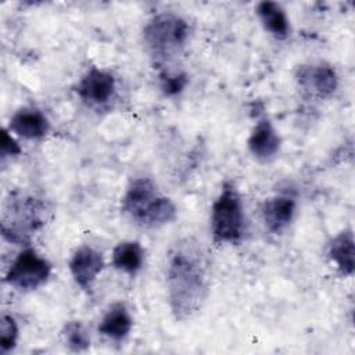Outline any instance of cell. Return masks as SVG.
Masks as SVG:
<instances>
[{"label": "cell", "instance_id": "1", "mask_svg": "<svg viewBox=\"0 0 355 355\" xmlns=\"http://www.w3.org/2000/svg\"><path fill=\"white\" fill-rule=\"evenodd\" d=\"M205 254L193 239L179 240L168 254L166 288L172 315L176 320L193 318L208 294Z\"/></svg>", "mask_w": 355, "mask_h": 355}, {"label": "cell", "instance_id": "2", "mask_svg": "<svg viewBox=\"0 0 355 355\" xmlns=\"http://www.w3.org/2000/svg\"><path fill=\"white\" fill-rule=\"evenodd\" d=\"M122 211L132 222L148 229L168 225L178 215L172 200L162 196L157 184L146 176L130 180L122 197Z\"/></svg>", "mask_w": 355, "mask_h": 355}, {"label": "cell", "instance_id": "3", "mask_svg": "<svg viewBox=\"0 0 355 355\" xmlns=\"http://www.w3.org/2000/svg\"><path fill=\"white\" fill-rule=\"evenodd\" d=\"M46 204L32 196L10 197L1 216V234L14 244L26 245L46 223Z\"/></svg>", "mask_w": 355, "mask_h": 355}, {"label": "cell", "instance_id": "4", "mask_svg": "<svg viewBox=\"0 0 355 355\" xmlns=\"http://www.w3.org/2000/svg\"><path fill=\"white\" fill-rule=\"evenodd\" d=\"M190 33L187 21L171 11L151 17L143 28V42L155 61L176 55L186 44Z\"/></svg>", "mask_w": 355, "mask_h": 355}, {"label": "cell", "instance_id": "5", "mask_svg": "<svg viewBox=\"0 0 355 355\" xmlns=\"http://www.w3.org/2000/svg\"><path fill=\"white\" fill-rule=\"evenodd\" d=\"M245 229L241 196L232 180H226L211 209V233L218 244H237Z\"/></svg>", "mask_w": 355, "mask_h": 355}, {"label": "cell", "instance_id": "6", "mask_svg": "<svg viewBox=\"0 0 355 355\" xmlns=\"http://www.w3.org/2000/svg\"><path fill=\"white\" fill-rule=\"evenodd\" d=\"M51 275V263L33 248L22 250L6 273V283L21 291H32L43 286Z\"/></svg>", "mask_w": 355, "mask_h": 355}, {"label": "cell", "instance_id": "7", "mask_svg": "<svg viewBox=\"0 0 355 355\" xmlns=\"http://www.w3.org/2000/svg\"><path fill=\"white\" fill-rule=\"evenodd\" d=\"M295 80L301 89L319 98L333 96L338 87L337 72L326 62L300 65L295 71Z\"/></svg>", "mask_w": 355, "mask_h": 355}, {"label": "cell", "instance_id": "8", "mask_svg": "<svg viewBox=\"0 0 355 355\" xmlns=\"http://www.w3.org/2000/svg\"><path fill=\"white\" fill-rule=\"evenodd\" d=\"M75 90L83 103L90 107H100L112 98L115 78L112 73L93 67L80 78Z\"/></svg>", "mask_w": 355, "mask_h": 355}, {"label": "cell", "instance_id": "9", "mask_svg": "<svg viewBox=\"0 0 355 355\" xmlns=\"http://www.w3.org/2000/svg\"><path fill=\"white\" fill-rule=\"evenodd\" d=\"M104 269V258L101 252L90 245H80L72 254L69 261V272L75 283L85 291H89L97 276Z\"/></svg>", "mask_w": 355, "mask_h": 355}, {"label": "cell", "instance_id": "10", "mask_svg": "<svg viewBox=\"0 0 355 355\" xmlns=\"http://www.w3.org/2000/svg\"><path fill=\"white\" fill-rule=\"evenodd\" d=\"M297 202L293 196L279 194L263 201L261 214L266 229L275 234L284 232L294 219Z\"/></svg>", "mask_w": 355, "mask_h": 355}, {"label": "cell", "instance_id": "11", "mask_svg": "<svg viewBox=\"0 0 355 355\" xmlns=\"http://www.w3.org/2000/svg\"><path fill=\"white\" fill-rule=\"evenodd\" d=\"M50 129L47 116L37 108L22 107L10 119L8 130L26 140L43 139Z\"/></svg>", "mask_w": 355, "mask_h": 355}, {"label": "cell", "instance_id": "12", "mask_svg": "<svg viewBox=\"0 0 355 355\" xmlns=\"http://www.w3.org/2000/svg\"><path fill=\"white\" fill-rule=\"evenodd\" d=\"M250 153L259 161L272 159L280 148V137L268 119H259L247 140Z\"/></svg>", "mask_w": 355, "mask_h": 355}, {"label": "cell", "instance_id": "13", "mask_svg": "<svg viewBox=\"0 0 355 355\" xmlns=\"http://www.w3.org/2000/svg\"><path fill=\"white\" fill-rule=\"evenodd\" d=\"M355 241L351 229L336 234L327 244V257L343 276H352L355 268Z\"/></svg>", "mask_w": 355, "mask_h": 355}, {"label": "cell", "instance_id": "14", "mask_svg": "<svg viewBox=\"0 0 355 355\" xmlns=\"http://www.w3.org/2000/svg\"><path fill=\"white\" fill-rule=\"evenodd\" d=\"M132 326L133 319L128 308L122 302H116L104 313L98 324V333L110 340L122 341L129 336Z\"/></svg>", "mask_w": 355, "mask_h": 355}, {"label": "cell", "instance_id": "15", "mask_svg": "<svg viewBox=\"0 0 355 355\" xmlns=\"http://www.w3.org/2000/svg\"><path fill=\"white\" fill-rule=\"evenodd\" d=\"M255 12L265 28L275 39L283 40L290 35V21L284 8L276 1H261L257 4Z\"/></svg>", "mask_w": 355, "mask_h": 355}, {"label": "cell", "instance_id": "16", "mask_svg": "<svg viewBox=\"0 0 355 355\" xmlns=\"http://www.w3.org/2000/svg\"><path fill=\"white\" fill-rule=\"evenodd\" d=\"M144 262V250L139 241H121L112 250V266L123 273L136 275Z\"/></svg>", "mask_w": 355, "mask_h": 355}, {"label": "cell", "instance_id": "17", "mask_svg": "<svg viewBox=\"0 0 355 355\" xmlns=\"http://www.w3.org/2000/svg\"><path fill=\"white\" fill-rule=\"evenodd\" d=\"M62 336L65 344L73 352H82L90 347V336L79 320L67 322L62 329Z\"/></svg>", "mask_w": 355, "mask_h": 355}, {"label": "cell", "instance_id": "18", "mask_svg": "<svg viewBox=\"0 0 355 355\" xmlns=\"http://www.w3.org/2000/svg\"><path fill=\"white\" fill-rule=\"evenodd\" d=\"M189 83V78L180 71H164L159 73V89L168 96L173 97L180 94Z\"/></svg>", "mask_w": 355, "mask_h": 355}, {"label": "cell", "instance_id": "19", "mask_svg": "<svg viewBox=\"0 0 355 355\" xmlns=\"http://www.w3.org/2000/svg\"><path fill=\"white\" fill-rule=\"evenodd\" d=\"M18 341V326L11 315H3L0 320V352H11Z\"/></svg>", "mask_w": 355, "mask_h": 355}, {"label": "cell", "instance_id": "20", "mask_svg": "<svg viewBox=\"0 0 355 355\" xmlns=\"http://www.w3.org/2000/svg\"><path fill=\"white\" fill-rule=\"evenodd\" d=\"M21 153H22V148L14 140V137L10 135V130L3 129L1 130V150H0L1 161H4L7 157H17Z\"/></svg>", "mask_w": 355, "mask_h": 355}]
</instances>
